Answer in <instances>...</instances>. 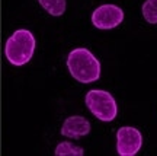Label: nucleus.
I'll list each match as a JSON object with an SVG mask.
<instances>
[{"label": "nucleus", "instance_id": "7ed1b4c3", "mask_svg": "<svg viewBox=\"0 0 157 156\" xmlns=\"http://www.w3.org/2000/svg\"><path fill=\"white\" fill-rule=\"evenodd\" d=\"M86 105L89 111L102 121H112L118 114L117 102L112 95L106 90H89L86 95Z\"/></svg>", "mask_w": 157, "mask_h": 156}, {"label": "nucleus", "instance_id": "f257e3e1", "mask_svg": "<svg viewBox=\"0 0 157 156\" xmlns=\"http://www.w3.org/2000/svg\"><path fill=\"white\" fill-rule=\"evenodd\" d=\"M67 67L71 76L82 83L96 82L101 76V63L87 48H74L67 57Z\"/></svg>", "mask_w": 157, "mask_h": 156}, {"label": "nucleus", "instance_id": "39448f33", "mask_svg": "<svg viewBox=\"0 0 157 156\" xmlns=\"http://www.w3.org/2000/svg\"><path fill=\"white\" fill-rule=\"evenodd\" d=\"M122 21V9L115 5H102L92 13V23L98 29H112Z\"/></svg>", "mask_w": 157, "mask_h": 156}, {"label": "nucleus", "instance_id": "423d86ee", "mask_svg": "<svg viewBox=\"0 0 157 156\" xmlns=\"http://www.w3.org/2000/svg\"><path fill=\"white\" fill-rule=\"evenodd\" d=\"M90 133V123L80 115L68 117L61 127V134L70 139H78Z\"/></svg>", "mask_w": 157, "mask_h": 156}, {"label": "nucleus", "instance_id": "20e7f679", "mask_svg": "<svg viewBox=\"0 0 157 156\" xmlns=\"http://www.w3.org/2000/svg\"><path fill=\"white\" fill-rule=\"evenodd\" d=\"M143 146V136L134 127H121L117 133V150L121 156H134Z\"/></svg>", "mask_w": 157, "mask_h": 156}, {"label": "nucleus", "instance_id": "6e6552de", "mask_svg": "<svg viewBox=\"0 0 157 156\" xmlns=\"http://www.w3.org/2000/svg\"><path fill=\"white\" fill-rule=\"evenodd\" d=\"M54 153L57 156H82L84 152L80 146H76L73 143H70V142H63L56 147Z\"/></svg>", "mask_w": 157, "mask_h": 156}, {"label": "nucleus", "instance_id": "0eeeda50", "mask_svg": "<svg viewBox=\"0 0 157 156\" xmlns=\"http://www.w3.org/2000/svg\"><path fill=\"white\" fill-rule=\"evenodd\" d=\"M38 2L52 16H61L66 12V0H38Z\"/></svg>", "mask_w": 157, "mask_h": 156}, {"label": "nucleus", "instance_id": "1a4fd4ad", "mask_svg": "<svg viewBox=\"0 0 157 156\" xmlns=\"http://www.w3.org/2000/svg\"><path fill=\"white\" fill-rule=\"evenodd\" d=\"M143 16L148 23H157V0H146L143 5Z\"/></svg>", "mask_w": 157, "mask_h": 156}, {"label": "nucleus", "instance_id": "f03ea898", "mask_svg": "<svg viewBox=\"0 0 157 156\" xmlns=\"http://www.w3.org/2000/svg\"><path fill=\"white\" fill-rule=\"evenodd\" d=\"M35 51V38L28 29H17L6 41V58L13 66H23L32 58Z\"/></svg>", "mask_w": 157, "mask_h": 156}]
</instances>
